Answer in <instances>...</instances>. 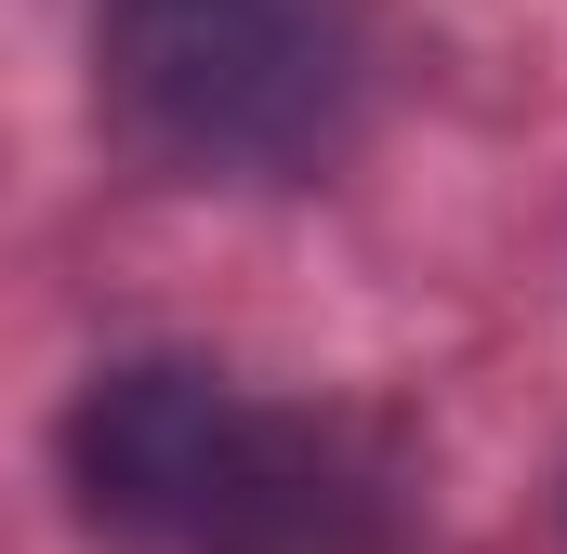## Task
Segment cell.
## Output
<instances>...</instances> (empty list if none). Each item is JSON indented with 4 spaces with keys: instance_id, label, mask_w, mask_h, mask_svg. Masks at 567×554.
Masks as SVG:
<instances>
[{
    "instance_id": "obj_1",
    "label": "cell",
    "mask_w": 567,
    "mask_h": 554,
    "mask_svg": "<svg viewBox=\"0 0 567 554\" xmlns=\"http://www.w3.org/2000/svg\"><path fill=\"white\" fill-rule=\"evenodd\" d=\"M106 120L185 185H290L357 120L343 0H106Z\"/></svg>"
},
{
    "instance_id": "obj_2",
    "label": "cell",
    "mask_w": 567,
    "mask_h": 554,
    "mask_svg": "<svg viewBox=\"0 0 567 554\" xmlns=\"http://www.w3.org/2000/svg\"><path fill=\"white\" fill-rule=\"evenodd\" d=\"M66 489L106 542H225V529L265 515L278 449L212 370L133 357L66 410Z\"/></svg>"
}]
</instances>
